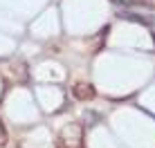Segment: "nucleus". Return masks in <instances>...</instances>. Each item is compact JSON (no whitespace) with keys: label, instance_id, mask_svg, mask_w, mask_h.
<instances>
[{"label":"nucleus","instance_id":"obj_1","mask_svg":"<svg viewBox=\"0 0 155 148\" xmlns=\"http://www.w3.org/2000/svg\"><path fill=\"white\" fill-rule=\"evenodd\" d=\"M61 141L65 148H83V130L79 124H70L61 130Z\"/></svg>","mask_w":155,"mask_h":148},{"label":"nucleus","instance_id":"obj_2","mask_svg":"<svg viewBox=\"0 0 155 148\" xmlns=\"http://www.w3.org/2000/svg\"><path fill=\"white\" fill-rule=\"evenodd\" d=\"M72 92H74V97L81 99V101H88V99L94 97V88L90 85V83H77V85L72 88Z\"/></svg>","mask_w":155,"mask_h":148},{"label":"nucleus","instance_id":"obj_3","mask_svg":"<svg viewBox=\"0 0 155 148\" xmlns=\"http://www.w3.org/2000/svg\"><path fill=\"white\" fill-rule=\"evenodd\" d=\"M5 144H7V133H5V128H2V124H0V148H2Z\"/></svg>","mask_w":155,"mask_h":148},{"label":"nucleus","instance_id":"obj_4","mask_svg":"<svg viewBox=\"0 0 155 148\" xmlns=\"http://www.w3.org/2000/svg\"><path fill=\"white\" fill-rule=\"evenodd\" d=\"M153 40H155V34H153Z\"/></svg>","mask_w":155,"mask_h":148}]
</instances>
